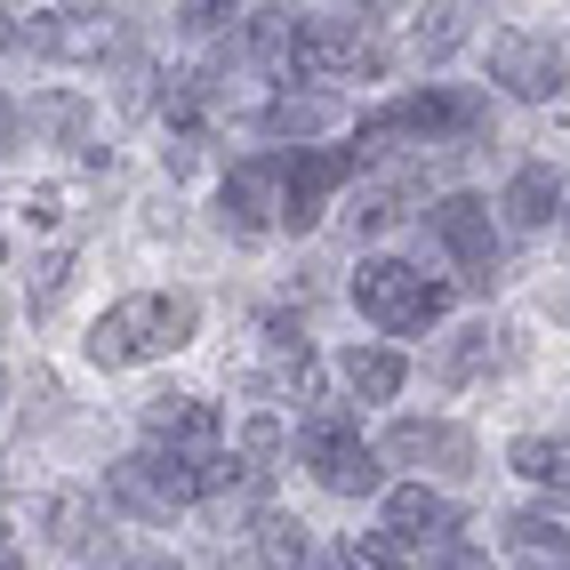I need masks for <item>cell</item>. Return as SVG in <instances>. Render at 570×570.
<instances>
[{
	"mask_svg": "<svg viewBox=\"0 0 570 570\" xmlns=\"http://www.w3.org/2000/svg\"><path fill=\"white\" fill-rule=\"evenodd\" d=\"M417 194H426V169H417V161H410V169H386V177H370L362 194L346 202V225H354V234H386V225L410 217Z\"/></svg>",
	"mask_w": 570,
	"mask_h": 570,
	"instance_id": "cell-14",
	"label": "cell"
},
{
	"mask_svg": "<svg viewBox=\"0 0 570 570\" xmlns=\"http://www.w3.org/2000/svg\"><path fill=\"white\" fill-rule=\"evenodd\" d=\"M426 234L459 257V274H466L474 297L499 282V225H490V202H482V194H442V202L426 209Z\"/></svg>",
	"mask_w": 570,
	"mask_h": 570,
	"instance_id": "cell-7",
	"label": "cell"
},
{
	"mask_svg": "<svg viewBox=\"0 0 570 570\" xmlns=\"http://www.w3.org/2000/svg\"><path fill=\"white\" fill-rule=\"evenodd\" d=\"M41 530H49V547L89 554V547H97V530H105V507L89 499V490H57V499L41 507Z\"/></svg>",
	"mask_w": 570,
	"mask_h": 570,
	"instance_id": "cell-19",
	"label": "cell"
},
{
	"mask_svg": "<svg viewBox=\"0 0 570 570\" xmlns=\"http://www.w3.org/2000/svg\"><path fill=\"white\" fill-rule=\"evenodd\" d=\"M314 570H354V562H346V554H330V562H314Z\"/></svg>",
	"mask_w": 570,
	"mask_h": 570,
	"instance_id": "cell-31",
	"label": "cell"
},
{
	"mask_svg": "<svg viewBox=\"0 0 570 570\" xmlns=\"http://www.w3.org/2000/svg\"><path fill=\"white\" fill-rule=\"evenodd\" d=\"M234 450H242V466H257V474H274L265 459H282V426H274V417H249Z\"/></svg>",
	"mask_w": 570,
	"mask_h": 570,
	"instance_id": "cell-26",
	"label": "cell"
},
{
	"mask_svg": "<svg viewBox=\"0 0 570 570\" xmlns=\"http://www.w3.org/2000/svg\"><path fill=\"white\" fill-rule=\"evenodd\" d=\"M466 514L442 499V490H426V482H402V490H386V530H402V539L417 547V539H450Z\"/></svg>",
	"mask_w": 570,
	"mask_h": 570,
	"instance_id": "cell-15",
	"label": "cell"
},
{
	"mask_svg": "<svg viewBox=\"0 0 570 570\" xmlns=\"http://www.w3.org/2000/svg\"><path fill=\"white\" fill-rule=\"evenodd\" d=\"M490 362H499V330H482V322H474V330H459V337H450V346L434 354V370H442V377H482Z\"/></svg>",
	"mask_w": 570,
	"mask_h": 570,
	"instance_id": "cell-22",
	"label": "cell"
},
{
	"mask_svg": "<svg viewBox=\"0 0 570 570\" xmlns=\"http://www.w3.org/2000/svg\"><path fill=\"white\" fill-rule=\"evenodd\" d=\"M426 570H490V554H482V547H466V539H442Z\"/></svg>",
	"mask_w": 570,
	"mask_h": 570,
	"instance_id": "cell-29",
	"label": "cell"
},
{
	"mask_svg": "<svg viewBox=\"0 0 570 570\" xmlns=\"http://www.w3.org/2000/svg\"><path fill=\"white\" fill-rule=\"evenodd\" d=\"M249 121H257L265 137H322V129L337 121V97H322V89H306V97H297V89H274Z\"/></svg>",
	"mask_w": 570,
	"mask_h": 570,
	"instance_id": "cell-17",
	"label": "cell"
},
{
	"mask_svg": "<svg viewBox=\"0 0 570 570\" xmlns=\"http://www.w3.org/2000/svg\"><path fill=\"white\" fill-rule=\"evenodd\" d=\"M354 169H362L354 145H314V154H289V169H282V225H289V234H306V225L322 217V202H330Z\"/></svg>",
	"mask_w": 570,
	"mask_h": 570,
	"instance_id": "cell-10",
	"label": "cell"
},
{
	"mask_svg": "<svg viewBox=\"0 0 570 570\" xmlns=\"http://www.w3.org/2000/svg\"><path fill=\"white\" fill-rule=\"evenodd\" d=\"M97 570H177V554H154V547H89Z\"/></svg>",
	"mask_w": 570,
	"mask_h": 570,
	"instance_id": "cell-28",
	"label": "cell"
},
{
	"mask_svg": "<svg viewBox=\"0 0 570 570\" xmlns=\"http://www.w3.org/2000/svg\"><path fill=\"white\" fill-rule=\"evenodd\" d=\"M0 554H9V522H0Z\"/></svg>",
	"mask_w": 570,
	"mask_h": 570,
	"instance_id": "cell-33",
	"label": "cell"
},
{
	"mask_svg": "<svg viewBox=\"0 0 570 570\" xmlns=\"http://www.w3.org/2000/svg\"><path fill=\"white\" fill-rule=\"evenodd\" d=\"M282 72H306V81H386V49H377L370 17L322 9V17H306V24H289Z\"/></svg>",
	"mask_w": 570,
	"mask_h": 570,
	"instance_id": "cell-4",
	"label": "cell"
},
{
	"mask_svg": "<svg viewBox=\"0 0 570 570\" xmlns=\"http://www.w3.org/2000/svg\"><path fill=\"white\" fill-rule=\"evenodd\" d=\"M194 330H202V297L194 289H137L112 314H97L89 362L97 370H129V362H154V354L194 346Z\"/></svg>",
	"mask_w": 570,
	"mask_h": 570,
	"instance_id": "cell-2",
	"label": "cell"
},
{
	"mask_svg": "<svg viewBox=\"0 0 570 570\" xmlns=\"http://www.w3.org/2000/svg\"><path fill=\"white\" fill-rule=\"evenodd\" d=\"M145 442L177 450V459H202V450H225V426L202 394H154L145 402Z\"/></svg>",
	"mask_w": 570,
	"mask_h": 570,
	"instance_id": "cell-12",
	"label": "cell"
},
{
	"mask_svg": "<svg viewBox=\"0 0 570 570\" xmlns=\"http://www.w3.org/2000/svg\"><path fill=\"white\" fill-rule=\"evenodd\" d=\"M282 169H289V154H249V161L225 169L217 217H225V234H234V242H257V234H274V225H282Z\"/></svg>",
	"mask_w": 570,
	"mask_h": 570,
	"instance_id": "cell-8",
	"label": "cell"
},
{
	"mask_svg": "<svg viewBox=\"0 0 570 570\" xmlns=\"http://www.w3.org/2000/svg\"><path fill=\"white\" fill-rule=\"evenodd\" d=\"M522 234H539V225H554L562 217V169L554 161H522L514 177H507V202H499Z\"/></svg>",
	"mask_w": 570,
	"mask_h": 570,
	"instance_id": "cell-16",
	"label": "cell"
},
{
	"mask_svg": "<svg viewBox=\"0 0 570 570\" xmlns=\"http://www.w3.org/2000/svg\"><path fill=\"white\" fill-rule=\"evenodd\" d=\"M466 17H474V9H434V17H417V57L459 49V41H466Z\"/></svg>",
	"mask_w": 570,
	"mask_h": 570,
	"instance_id": "cell-25",
	"label": "cell"
},
{
	"mask_svg": "<svg viewBox=\"0 0 570 570\" xmlns=\"http://www.w3.org/2000/svg\"><path fill=\"white\" fill-rule=\"evenodd\" d=\"M346 562H354V570H410V562H417V547L402 539V530H354Z\"/></svg>",
	"mask_w": 570,
	"mask_h": 570,
	"instance_id": "cell-24",
	"label": "cell"
},
{
	"mask_svg": "<svg viewBox=\"0 0 570 570\" xmlns=\"http://www.w3.org/2000/svg\"><path fill=\"white\" fill-rule=\"evenodd\" d=\"M32 121L57 129V137H81V129H89V105H81V97H41V105H32Z\"/></svg>",
	"mask_w": 570,
	"mask_h": 570,
	"instance_id": "cell-27",
	"label": "cell"
},
{
	"mask_svg": "<svg viewBox=\"0 0 570 570\" xmlns=\"http://www.w3.org/2000/svg\"><path fill=\"white\" fill-rule=\"evenodd\" d=\"M105 499L137 514V522H169L177 507H194V459H177V450H129L121 466L105 474Z\"/></svg>",
	"mask_w": 570,
	"mask_h": 570,
	"instance_id": "cell-6",
	"label": "cell"
},
{
	"mask_svg": "<svg viewBox=\"0 0 570 570\" xmlns=\"http://www.w3.org/2000/svg\"><path fill=\"white\" fill-rule=\"evenodd\" d=\"M507 539L530 547V554H554V562H562V499H539V507L507 514Z\"/></svg>",
	"mask_w": 570,
	"mask_h": 570,
	"instance_id": "cell-21",
	"label": "cell"
},
{
	"mask_svg": "<svg viewBox=\"0 0 570 570\" xmlns=\"http://www.w3.org/2000/svg\"><path fill=\"white\" fill-rule=\"evenodd\" d=\"M386 459L402 466H426V474H450V482H466L482 474V450L466 426H450V417H402V426L386 434Z\"/></svg>",
	"mask_w": 570,
	"mask_h": 570,
	"instance_id": "cell-9",
	"label": "cell"
},
{
	"mask_svg": "<svg viewBox=\"0 0 570 570\" xmlns=\"http://www.w3.org/2000/svg\"><path fill=\"white\" fill-rule=\"evenodd\" d=\"M257 562H265V570H306V562H314L306 522H289V514H257Z\"/></svg>",
	"mask_w": 570,
	"mask_h": 570,
	"instance_id": "cell-20",
	"label": "cell"
},
{
	"mask_svg": "<svg viewBox=\"0 0 570 570\" xmlns=\"http://www.w3.org/2000/svg\"><path fill=\"white\" fill-rule=\"evenodd\" d=\"M490 137V97L474 89H410L394 105H377L362 121L354 161H394V154H426V145H474Z\"/></svg>",
	"mask_w": 570,
	"mask_h": 570,
	"instance_id": "cell-1",
	"label": "cell"
},
{
	"mask_svg": "<svg viewBox=\"0 0 570 570\" xmlns=\"http://www.w3.org/2000/svg\"><path fill=\"white\" fill-rule=\"evenodd\" d=\"M507 459H514V474H530V482H547L554 499H562V466H570V450H562V434H522V442L507 450Z\"/></svg>",
	"mask_w": 570,
	"mask_h": 570,
	"instance_id": "cell-23",
	"label": "cell"
},
{
	"mask_svg": "<svg viewBox=\"0 0 570 570\" xmlns=\"http://www.w3.org/2000/svg\"><path fill=\"white\" fill-rule=\"evenodd\" d=\"M0 570H24V562H17V554H0Z\"/></svg>",
	"mask_w": 570,
	"mask_h": 570,
	"instance_id": "cell-32",
	"label": "cell"
},
{
	"mask_svg": "<svg viewBox=\"0 0 570 570\" xmlns=\"http://www.w3.org/2000/svg\"><path fill=\"white\" fill-rule=\"evenodd\" d=\"M297 459L314 466V482L330 499H370V490L386 482V466H377V450L362 442V417L346 402H314L297 417Z\"/></svg>",
	"mask_w": 570,
	"mask_h": 570,
	"instance_id": "cell-3",
	"label": "cell"
},
{
	"mask_svg": "<svg viewBox=\"0 0 570 570\" xmlns=\"http://www.w3.org/2000/svg\"><path fill=\"white\" fill-rule=\"evenodd\" d=\"M337 377H346L354 402H394L402 377H410V362L394 346H346V354H337Z\"/></svg>",
	"mask_w": 570,
	"mask_h": 570,
	"instance_id": "cell-18",
	"label": "cell"
},
{
	"mask_svg": "<svg viewBox=\"0 0 570 570\" xmlns=\"http://www.w3.org/2000/svg\"><path fill=\"white\" fill-rule=\"evenodd\" d=\"M0 154H17V112H9V97H0Z\"/></svg>",
	"mask_w": 570,
	"mask_h": 570,
	"instance_id": "cell-30",
	"label": "cell"
},
{
	"mask_svg": "<svg viewBox=\"0 0 570 570\" xmlns=\"http://www.w3.org/2000/svg\"><path fill=\"white\" fill-rule=\"evenodd\" d=\"M490 72L530 105L562 97V32H499L490 41Z\"/></svg>",
	"mask_w": 570,
	"mask_h": 570,
	"instance_id": "cell-11",
	"label": "cell"
},
{
	"mask_svg": "<svg viewBox=\"0 0 570 570\" xmlns=\"http://www.w3.org/2000/svg\"><path fill=\"white\" fill-rule=\"evenodd\" d=\"M265 337H274V362H265L257 386H265V394H282V402H322V362H314L306 337H297V322L274 314V322H265Z\"/></svg>",
	"mask_w": 570,
	"mask_h": 570,
	"instance_id": "cell-13",
	"label": "cell"
},
{
	"mask_svg": "<svg viewBox=\"0 0 570 570\" xmlns=\"http://www.w3.org/2000/svg\"><path fill=\"white\" fill-rule=\"evenodd\" d=\"M354 306H362V322H377L386 337H417L426 322L450 314V282H426L402 257H370L354 274Z\"/></svg>",
	"mask_w": 570,
	"mask_h": 570,
	"instance_id": "cell-5",
	"label": "cell"
}]
</instances>
